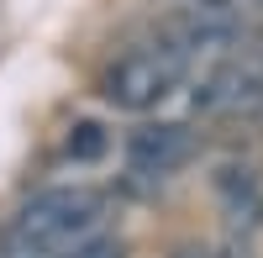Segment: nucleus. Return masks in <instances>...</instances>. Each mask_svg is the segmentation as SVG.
Segmentation results:
<instances>
[{
    "label": "nucleus",
    "instance_id": "nucleus-1",
    "mask_svg": "<svg viewBox=\"0 0 263 258\" xmlns=\"http://www.w3.org/2000/svg\"><path fill=\"white\" fill-rule=\"evenodd\" d=\"M105 222V190L95 185H53L16 211L0 237V258H58L95 237Z\"/></svg>",
    "mask_w": 263,
    "mask_h": 258
},
{
    "label": "nucleus",
    "instance_id": "nucleus-2",
    "mask_svg": "<svg viewBox=\"0 0 263 258\" xmlns=\"http://www.w3.org/2000/svg\"><path fill=\"white\" fill-rule=\"evenodd\" d=\"M190 63H195V58L179 48V42L158 37V42H147V48L121 53L111 69H105L100 95L111 100L116 111H153L158 100H168V95L190 79Z\"/></svg>",
    "mask_w": 263,
    "mask_h": 258
},
{
    "label": "nucleus",
    "instance_id": "nucleus-3",
    "mask_svg": "<svg viewBox=\"0 0 263 258\" xmlns=\"http://www.w3.org/2000/svg\"><path fill=\"white\" fill-rule=\"evenodd\" d=\"M190 153H195V132L184 121H147L126 137V163L142 179H168L179 163H190Z\"/></svg>",
    "mask_w": 263,
    "mask_h": 258
},
{
    "label": "nucleus",
    "instance_id": "nucleus-4",
    "mask_svg": "<svg viewBox=\"0 0 263 258\" xmlns=\"http://www.w3.org/2000/svg\"><path fill=\"white\" fill-rule=\"evenodd\" d=\"M211 185H216V195H221L232 227H248V232L263 227V190H258V174H253V169H242V163H221Z\"/></svg>",
    "mask_w": 263,
    "mask_h": 258
},
{
    "label": "nucleus",
    "instance_id": "nucleus-5",
    "mask_svg": "<svg viewBox=\"0 0 263 258\" xmlns=\"http://www.w3.org/2000/svg\"><path fill=\"white\" fill-rule=\"evenodd\" d=\"M63 153H69L74 163H95L105 153V126L100 121H74L69 126V142H63Z\"/></svg>",
    "mask_w": 263,
    "mask_h": 258
},
{
    "label": "nucleus",
    "instance_id": "nucleus-6",
    "mask_svg": "<svg viewBox=\"0 0 263 258\" xmlns=\"http://www.w3.org/2000/svg\"><path fill=\"white\" fill-rule=\"evenodd\" d=\"M174 258H211V248H179Z\"/></svg>",
    "mask_w": 263,
    "mask_h": 258
}]
</instances>
